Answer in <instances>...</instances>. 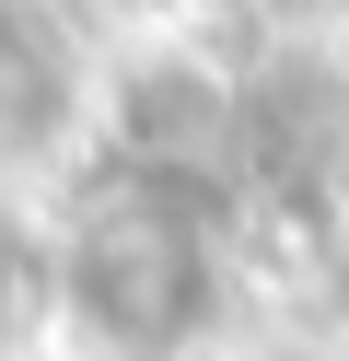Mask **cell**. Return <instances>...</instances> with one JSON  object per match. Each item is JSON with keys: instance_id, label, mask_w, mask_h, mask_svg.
<instances>
[{"instance_id": "cell-1", "label": "cell", "mask_w": 349, "mask_h": 361, "mask_svg": "<svg viewBox=\"0 0 349 361\" xmlns=\"http://www.w3.org/2000/svg\"><path fill=\"white\" fill-rule=\"evenodd\" d=\"M59 233V338L82 361H186L221 326V233L198 221V198L175 175H105L70 198Z\"/></svg>"}, {"instance_id": "cell-3", "label": "cell", "mask_w": 349, "mask_h": 361, "mask_svg": "<svg viewBox=\"0 0 349 361\" xmlns=\"http://www.w3.org/2000/svg\"><path fill=\"white\" fill-rule=\"evenodd\" d=\"M23 338H59V233L0 210V350H23Z\"/></svg>"}, {"instance_id": "cell-2", "label": "cell", "mask_w": 349, "mask_h": 361, "mask_svg": "<svg viewBox=\"0 0 349 361\" xmlns=\"http://www.w3.org/2000/svg\"><path fill=\"white\" fill-rule=\"evenodd\" d=\"M82 105H93V71L70 47V24L47 0H0V198L35 187L82 140Z\"/></svg>"}]
</instances>
